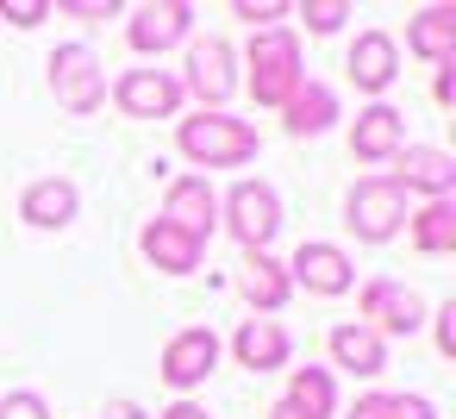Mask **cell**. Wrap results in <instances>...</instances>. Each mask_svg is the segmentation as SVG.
<instances>
[{
	"label": "cell",
	"instance_id": "cell-31",
	"mask_svg": "<svg viewBox=\"0 0 456 419\" xmlns=\"http://www.w3.org/2000/svg\"><path fill=\"white\" fill-rule=\"evenodd\" d=\"M63 13H69V20H88V26L113 20V7H101V0H63Z\"/></svg>",
	"mask_w": 456,
	"mask_h": 419
},
{
	"label": "cell",
	"instance_id": "cell-23",
	"mask_svg": "<svg viewBox=\"0 0 456 419\" xmlns=\"http://www.w3.org/2000/svg\"><path fill=\"white\" fill-rule=\"evenodd\" d=\"M288 407L300 413V419H331L338 413V382H331V369H288Z\"/></svg>",
	"mask_w": 456,
	"mask_h": 419
},
{
	"label": "cell",
	"instance_id": "cell-16",
	"mask_svg": "<svg viewBox=\"0 0 456 419\" xmlns=\"http://www.w3.org/2000/svg\"><path fill=\"white\" fill-rule=\"evenodd\" d=\"M394 76H400V45H394L387 32H362V38L350 45V82H356L362 94H381Z\"/></svg>",
	"mask_w": 456,
	"mask_h": 419
},
{
	"label": "cell",
	"instance_id": "cell-12",
	"mask_svg": "<svg viewBox=\"0 0 456 419\" xmlns=\"http://www.w3.org/2000/svg\"><path fill=\"white\" fill-rule=\"evenodd\" d=\"M163 219H169L175 232H188V238L207 244V232L219 226V194L207 188V176H175L169 194H163Z\"/></svg>",
	"mask_w": 456,
	"mask_h": 419
},
{
	"label": "cell",
	"instance_id": "cell-2",
	"mask_svg": "<svg viewBox=\"0 0 456 419\" xmlns=\"http://www.w3.org/2000/svg\"><path fill=\"white\" fill-rule=\"evenodd\" d=\"M300 82H306V70H300V45H294V32H281V26L250 32V94H256L263 107H281Z\"/></svg>",
	"mask_w": 456,
	"mask_h": 419
},
{
	"label": "cell",
	"instance_id": "cell-3",
	"mask_svg": "<svg viewBox=\"0 0 456 419\" xmlns=\"http://www.w3.org/2000/svg\"><path fill=\"white\" fill-rule=\"evenodd\" d=\"M51 88H57V107H69L76 119H88L107 101V70H101V57L88 45H63L51 57Z\"/></svg>",
	"mask_w": 456,
	"mask_h": 419
},
{
	"label": "cell",
	"instance_id": "cell-26",
	"mask_svg": "<svg viewBox=\"0 0 456 419\" xmlns=\"http://www.w3.org/2000/svg\"><path fill=\"white\" fill-rule=\"evenodd\" d=\"M300 20H306V32H338L344 20H350V0H306V7H300Z\"/></svg>",
	"mask_w": 456,
	"mask_h": 419
},
{
	"label": "cell",
	"instance_id": "cell-27",
	"mask_svg": "<svg viewBox=\"0 0 456 419\" xmlns=\"http://www.w3.org/2000/svg\"><path fill=\"white\" fill-rule=\"evenodd\" d=\"M51 13H57L51 0H0V20H7V26H38Z\"/></svg>",
	"mask_w": 456,
	"mask_h": 419
},
{
	"label": "cell",
	"instance_id": "cell-32",
	"mask_svg": "<svg viewBox=\"0 0 456 419\" xmlns=\"http://www.w3.org/2000/svg\"><path fill=\"white\" fill-rule=\"evenodd\" d=\"M101 419H151V413H144V407H138V400H113V407H107V413H101Z\"/></svg>",
	"mask_w": 456,
	"mask_h": 419
},
{
	"label": "cell",
	"instance_id": "cell-28",
	"mask_svg": "<svg viewBox=\"0 0 456 419\" xmlns=\"http://www.w3.org/2000/svg\"><path fill=\"white\" fill-rule=\"evenodd\" d=\"M0 419H51V407H45V394L20 388V394H7V400H0Z\"/></svg>",
	"mask_w": 456,
	"mask_h": 419
},
{
	"label": "cell",
	"instance_id": "cell-11",
	"mask_svg": "<svg viewBox=\"0 0 456 419\" xmlns=\"http://www.w3.org/2000/svg\"><path fill=\"white\" fill-rule=\"evenodd\" d=\"M400 194L406 188H419V194H431V201H450V188H456V157L450 151H431V144H406L400 157H394V176H387Z\"/></svg>",
	"mask_w": 456,
	"mask_h": 419
},
{
	"label": "cell",
	"instance_id": "cell-4",
	"mask_svg": "<svg viewBox=\"0 0 456 419\" xmlns=\"http://www.w3.org/2000/svg\"><path fill=\"white\" fill-rule=\"evenodd\" d=\"M344 207H350V232H356L362 244H387V238L406 226V194H400L387 176H362Z\"/></svg>",
	"mask_w": 456,
	"mask_h": 419
},
{
	"label": "cell",
	"instance_id": "cell-15",
	"mask_svg": "<svg viewBox=\"0 0 456 419\" xmlns=\"http://www.w3.org/2000/svg\"><path fill=\"white\" fill-rule=\"evenodd\" d=\"M238 288H244V300H250L256 313H281L288 294H294L288 263H275L269 251H244V263H238Z\"/></svg>",
	"mask_w": 456,
	"mask_h": 419
},
{
	"label": "cell",
	"instance_id": "cell-6",
	"mask_svg": "<svg viewBox=\"0 0 456 419\" xmlns=\"http://www.w3.org/2000/svg\"><path fill=\"white\" fill-rule=\"evenodd\" d=\"M362 319H369V332L381 338V332H394V338H412L419 325H425V300L406 288V282H394V275H375L369 288H362Z\"/></svg>",
	"mask_w": 456,
	"mask_h": 419
},
{
	"label": "cell",
	"instance_id": "cell-20",
	"mask_svg": "<svg viewBox=\"0 0 456 419\" xmlns=\"http://www.w3.org/2000/svg\"><path fill=\"white\" fill-rule=\"evenodd\" d=\"M406 51L425 57V63H450L456 57V7H425L406 26Z\"/></svg>",
	"mask_w": 456,
	"mask_h": 419
},
{
	"label": "cell",
	"instance_id": "cell-14",
	"mask_svg": "<svg viewBox=\"0 0 456 419\" xmlns=\"http://www.w3.org/2000/svg\"><path fill=\"white\" fill-rule=\"evenodd\" d=\"M350 151L362 157V163H394L400 151H406V113H394V107H362L356 113V132H350Z\"/></svg>",
	"mask_w": 456,
	"mask_h": 419
},
{
	"label": "cell",
	"instance_id": "cell-9",
	"mask_svg": "<svg viewBox=\"0 0 456 419\" xmlns=\"http://www.w3.org/2000/svg\"><path fill=\"white\" fill-rule=\"evenodd\" d=\"M213 369H219V338L207 325H188L163 344V382L169 388H200Z\"/></svg>",
	"mask_w": 456,
	"mask_h": 419
},
{
	"label": "cell",
	"instance_id": "cell-17",
	"mask_svg": "<svg viewBox=\"0 0 456 419\" xmlns=\"http://www.w3.org/2000/svg\"><path fill=\"white\" fill-rule=\"evenodd\" d=\"M76 207H82V194H76V182H63V176H45V182H32V188L20 194V213H26L32 226H45V232H63V226L76 219Z\"/></svg>",
	"mask_w": 456,
	"mask_h": 419
},
{
	"label": "cell",
	"instance_id": "cell-1",
	"mask_svg": "<svg viewBox=\"0 0 456 419\" xmlns=\"http://www.w3.org/2000/svg\"><path fill=\"white\" fill-rule=\"evenodd\" d=\"M175 144H182L188 163H207V169H238V163L256 157V132L244 119H232V113H194V119H182Z\"/></svg>",
	"mask_w": 456,
	"mask_h": 419
},
{
	"label": "cell",
	"instance_id": "cell-24",
	"mask_svg": "<svg viewBox=\"0 0 456 419\" xmlns=\"http://www.w3.org/2000/svg\"><path fill=\"white\" fill-rule=\"evenodd\" d=\"M406 219H412V244H419V251H431V257L456 251V201H425V207L406 213Z\"/></svg>",
	"mask_w": 456,
	"mask_h": 419
},
{
	"label": "cell",
	"instance_id": "cell-29",
	"mask_svg": "<svg viewBox=\"0 0 456 419\" xmlns=\"http://www.w3.org/2000/svg\"><path fill=\"white\" fill-rule=\"evenodd\" d=\"M232 13H238V20H250V26H263V32H269V20H281V13H288V7H281V0H263V7H256V0H238V7H232Z\"/></svg>",
	"mask_w": 456,
	"mask_h": 419
},
{
	"label": "cell",
	"instance_id": "cell-33",
	"mask_svg": "<svg viewBox=\"0 0 456 419\" xmlns=\"http://www.w3.org/2000/svg\"><path fill=\"white\" fill-rule=\"evenodd\" d=\"M157 419H207V407H194V400H175L169 413H157Z\"/></svg>",
	"mask_w": 456,
	"mask_h": 419
},
{
	"label": "cell",
	"instance_id": "cell-22",
	"mask_svg": "<svg viewBox=\"0 0 456 419\" xmlns=\"http://www.w3.org/2000/svg\"><path fill=\"white\" fill-rule=\"evenodd\" d=\"M331 357H338V369H350V375H362V382H375V375L387 369V344H381L369 325H338V332H331Z\"/></svg>",
	"mask_w": 456,
	"mask_h": 419
},
{
	"label": "cell",
	"instance_id": "cell-10",
	"mask_svg": "<svg viewBox=\"0 0 456 419\" xmlns=\"http://www.w3.org/2000/svg\"><path fill=\"white\" fill-rule=\"evenodd\" d=\"M188 32H194V7H188V0H151V7H138V13H132V26H126L132 51H144V57H157V51L182 45Z\"/></svg>",
	"mask_w": 456,
	"mask_h": 419
},
{
	"label": "cell",
	"instance_id": "cell-21",
	"mask_svg": "<svg viewBox=\"0 0 456 419\" xmlns=\"http://www.w3.org/2000/svg\"><path fill=\"white\" fill-rule=\"evenodd\" d=\"M281 113H288V132H294V138H319V132L338 119V94H331L325 82H300V88L281 101Z\"/></svg>",
	"mask_w": 456,
	"mask_h": 419
},
{
	"label": "cell",
	"instance_id": "cell-18",
	"mask_svg": "<svg viewBox=\"0 0 456 419\" xmlns=\"http://www.w3.org/2000/svg\"><path fill=\"white\" fill-rule=\"evenodd\" d=\"M138 244H144V257H151V263H157L163 275H188V269H200V251H207L200 238H188V232H175L169 219H151Z\"/></svg>",
	"mask_w": 456,
	"mask_h": 419
},
{
	"label": "cell",
	"instance_id": "cell-8",
	"mask_svg": "<svg viewBox=\"0 0 456 419\" xmlns=\"http://www.w3.org/2000/svg\"><path fill=\"white\" fill-rule=\"evenodd\" d=\"M113 101H119L126 119H169L182 107V82L169 70H126L119 88H113Z\"/></svg>",
	"mask_w": 456,
	"mask_h": 419
},
{
	"label": "cell",
	"instance_id": "cell-34",
	"mask_svg": "<svg viewBox=\"0 0 456 419\" xmlns=\"http://www.w3.org/2000/svg\"><path fill=\"white\" fill-rule=\"evenodd\" d=\"M269 419H300V413H294L288 400H275V407H269Z\"/></svg>",
	"mask_w": 456,
	"mask_h": 419
},
{
	"label": "cell",
	"instance_id": "cell-5",
	"mask_svg": "<svg viewBox=\"0 0 456 419\" xmlns=\"http://www.w3.org/2000/svg\"><path fill=\"white\" fill-rule=\"evenodd\" d=\"M219 213H225V226H232V238L244 251H269V238L281 232V201H275L269 182H238Z\"/></svg>",
	"mask_w": 456,
	"mask_h": 419
},
{
	"label": "cell",
	"instance_id": "cell-13",
	"mask_svg": "<svg viewBox=\"0 0 456 419\" xmlns=\"http://www.w3.org/2000/svg\"><path fill=\"white\" fill-rule=\"evenodd\" d=\"M288 282H300L306 294H344V288H356V263L338 251V244H300L294 251V263H288Z\"/></svg>",
	"mask_w": 456,
	"mask_h": 419
},
{
	"label": "cell",
	"instance_id": "cell-7",
	"mask_svg": "<svg viewBox=\"0 0 456 419\" xmlns=\"http://www.w3.org/2000/svg\"><path fill=\"white\" fill-rule=\"evenodd\" d=\"M182 88H194L200 113H219V107L232 101V88H238L232 45H219V38H200V45L188 51V82H182Z\"/></svg>",
	"mask_w": 456,
	"mask_h": 419
},
{
	"label": "cell",
	"instance_id": "cell-19",
	"mask_svg": "<svg viewBox=\"0 0 456 419\" xmlns=\"http://www.w3.org/2000/svg\"><path fill=\"white\" fill-rule=\"evenodd\" d=\"M232 350H238V363L244 369H256V375H269V369H281L288 363V332L275 325V319H244L238 325V338H232Z\"/></svg>",
	"mask_w": 456,
	"mask_h": 419
},
{
	"label": "cell",
	"instance_id": "cell-30",
	"mask_svg": "<svg viewBox=\"0 0 456 419\" xmlns=\"http://www.w3.org/2000/svg\"><path fill=\"white\" fill-rule=\"evenodd\" d=\"M437 350H444V357H456V300H444V307H437Z\"/></svg>",
	"mask_w": 456,
	"mask_h": 419
},
{
	"label": "cell",
	"instance_id": "cell-25",
	"mask_svg": "<svg viewBox=\"0 0 456 419\" xmlns=\"http://www.w3.org/2000/svg\"><path fill=\"white\" fill-rule=\"evenodd\" d=\"M350 419H437L425 394H362Z\"/></svg>",
	"mask_w": 456,
	"mask_h": 419
}]
</instances>
